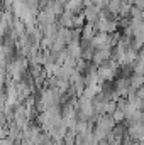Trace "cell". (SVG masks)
I'll list each match as a JSON object with an SVG mask.
<instances>
[{
    "label": "cell",
    "instance_id": "6da1fadb",
    "mask_svg": "<svg viewBox=\"0 0 144 145\" xmlns=\"http://www.w3.org/2000/svg\"><path fill=\"white\" fill-rule=\"evenodd\" d=\"M117 127V121L114 120L112 115H102L95 120V128H100L104 130L105 133H112V130Z\"/></svg>",
    "mask_w": 144,
    "mask_h": 145
},
{
    "label": "cell",
    "instance_id": "7a4b0ae2",
    "mask_svg": "<svg viewBox=\"0 0 144 145\" xmlns=\"http://www.w3.org/2000/svg\"><path fill=\"white\" fill-rule=\"evenodd\" d=\"M108 61H112V51H110V49H98V51H95L93 59H92V63H93L97 68L107 64Z\"/></svg>",
    "mask_w": 144,
    "mask_h": 145
},
{
    "label": "cell",
    "instance_id": "3957f363",
    "mask_svg": "<svg viewBox=\"0 0 144 145\" xmlns=\"http://www.w3.org/2000/svg\"><path fill=\"white\" fill-rule=\"evenodd\" d=\"M66 51L71 54L75 59H81V54H83V49H81V42H70Z\"/></svg>",
    "mask_w": 144,
    "mask_h": 145
},
{
    "label": "cell",
    "instance_id": "277c9868",
    "mask_svg": "<svg viewBox=\"0 0 144 145\" xmlns=\"http://www.w3.org/2000/svg\"><path fill=\"white\" fill-rule=\"evenodd\" d=\"M73 31H75V29L61 27V29H59V34H58V37H59V39H63L66 44H70V42H73Z\"/></svg>",
    "mask_w": 144,
    "mask_h": 145
},
{
    "label": "cell",
    "instance_id": "5b68a950",
    "mask_svg": "<svg viewBox=\"0 0 144 145\" xmlns=\"http://www.w3.org/2000/svg\"><path fill=\"white\" fill-rule=\"evenodd\" d=\"M85 24H87V19H85V15H83V14H80V15H75V17H73V29H83V27H85Z\"/></svg>",
    "mask_w": 144,
    "mask_h": 145
},
{
    "label": "cell",
    "instance_id": "8992f818",
    "mask_svg": "<svg viewBox=\"0 0 144 145\" xmlns=\"http://www.w3.org/2000/svg\"><path fill=\"white\" fill-rule=\"evenodd\" d=\"M48 2H56V0H48Z\"/></svg>",
    "mask_w": 144,
    "mask_h": 145
},
{
    "label": "cell",
    "instance_id": "52a82bcc",
    "mask_svg": "<svg viewBox=\"0 0 144 145\" xmlns=\"http://www.w3.org/2000/svg\"><path fill=\"white\" fill-rule=\"evenodd\" d=\"M143 51H144V46H143Z\"/></svg>",
    "mask_w": 144,
    "mask_h": 145
}]
</instances>
